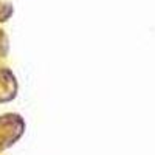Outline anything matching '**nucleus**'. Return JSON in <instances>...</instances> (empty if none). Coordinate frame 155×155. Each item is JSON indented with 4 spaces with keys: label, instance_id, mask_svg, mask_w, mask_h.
I'll return each instance as SVG.
<instances>
[{
    "label": "nucleus",
    "instance_id": "obj_1",
    "mask_svg": "<svg viewBox=\"0 0 155 155\" xmlns=\"http://www.w3.org/2000/svg\"><path fill=\"white\" fill-rule=\"evenodd\" d=\"M14 141H17L16 138H12V137H6V135H2L0 137V150L11 146V144H14Z\"/></svg>",
    "mask_w": 155,
    "mask_h": 155
}]
</instances>
